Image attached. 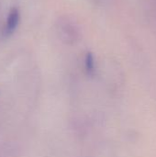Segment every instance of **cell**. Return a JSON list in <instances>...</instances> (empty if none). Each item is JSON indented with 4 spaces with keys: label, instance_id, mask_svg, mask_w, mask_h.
<instances>
[{
    "label": "cell",
    "instance_id": "cell-1",
    "mask_svg": "<svg viewBox=\"0 0 156 157\" xmlns=\"http://www.w3.org/2000/svg\"><path fill=\"white\" fill-rule=\"evenodd\" d=\"M18 23H19V11L17 7H13L10 9L6 18V28H5L6 34L11 35L17 28Z\"/></svg>",
    "mask_w": 156,
    "mask_h": 157
},
{
    "label": "cell",
    "instance_id": "cell-2",
    "mask_svg": "<svg viewBox=\"0 0 156 157\" xmlns=\"http://www.w3.org/2000/svg\"><path fill=\"white\" fill-rule=\"evenodd\" d=\"M86 69L88 74L92 75L95 72V60L91 52H87L86 56Z\"/></svg>",
    "mask_w": 156,
    "mask_h": 157
}]
</instances>
